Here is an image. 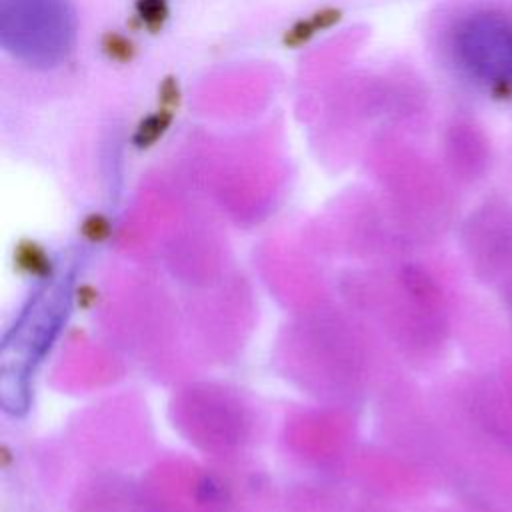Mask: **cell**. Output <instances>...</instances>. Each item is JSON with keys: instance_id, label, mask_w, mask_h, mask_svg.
Instances as JSON below:
<instances>
[{"instance_id": "obj_3", "label": "cell", "mask_w": 512, "mask_h": 512, "mask_svg": "<svg viewBox=\"0 0 512 512\" xmlns=\"http://www.w3.org/2000/svg\"><path fill=\"white\" fill-rule=\"evenodd\" d=\"M444 154L452 172L472 180L480 176L490 160V140L480 124L462 118L454 120L444 134Z\"/></svg>"}, {"instance_id": "obj_6", "label": "cell", "mask_w": 512, "mask_h": 512, "mask_svg": "<svg viewBox=\"0 0 512 512\" xmlns=\"http://www.w3.org/2000/svg\"><path fill=\"white\" fill-rule=\"evenodd\" d=\"M168 14L170 8L166 0H136V16L140 24L152 34L162 30V26L168 20Z\"/></svg>"}, {"instance_id": "obj_1", "label": "cell", "mask_w": 512, "mask_h": 512, "mask_svg": "<svg viewBox=\"0 0 512 512\" xmlns=\"http://www.w3.org/2000/svg\"><path fill=\"white\" fill-rule=\"evenodd\" d=\"M448 56L462 78L492 100H512V10L478 6L448 28Z\"/></svg>"}, {"instance_id": "obj_4", "label": "cell", "mask_w": 512, "mask_h": 512, "mask_svg": "<svg viewBox=\"0 0 512 512\" xmlns=\"http://www.w3.org/2000/svg\"><path fill=\"white\" fill-rule=\"evenodd\" d=\"M172 120H174V112L168 106H162L160 110L146 116L136 128V134H134L136 146H140V148L152 146L158 138L164 136V132L170 128Z\"/></svg>"}, {"instance_id": "obj_7", "label": "cell", "mask_w": 512, "mask_h": 512, "mask_svg": "<svg viewBox=\"0 0 512 512\" xmlns=\"http://www.w3.org/2000/svg\"><path fill=\"white\" fill-rule=\"evenodd\" d=\"M102 46H104V50H106V54L112 58V60H118V62H130L132 58H134V44L126 38V36H122V34H118V32H108L106 36H104V42H102Z\"/></svg>"}, {"instance_id": "obj_2", "label": "cell", "mask_w": 512, "mask_h": 512, "mask_svg": "<svg viewBox=\"0 0 512 512\" xmlns=\"http://www.w3.org/2000/svg\"><path fill=\"white\" fill-rule=\"evenodd\" d=\"M70 0H0V44L34 68L58 66L74 44Z\"/></svg>"}, {"instance_id": "obj_5", "label": "cell", "mask_w": 512, "mask_h": 512, "mask_svg": "<svg viewBox=\"0 0 512 512\" xmlns=\"http://www.w3.org/2000/svg\"><path fill=\"white\" fill-rule=\"evenodd\" d=\"M338 20V12L336 10H320L318 14H314L308 20L298 22L286 36L288 44H302L306 42L310 36H314L316 32H320L322 28H328L330 24H334Z\"/></svg>"}]
</instances>
